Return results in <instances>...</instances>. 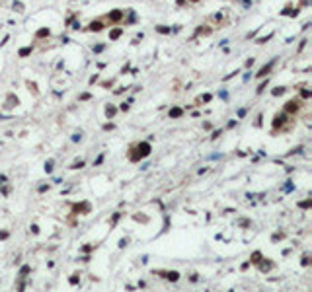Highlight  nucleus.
<instances>
[{
    "label": "nucleus",
    "mask_w": 312,
    "mask_h": 292,
    "mask_svg": "<svg viewBox=\"0 0 312 292\" xmlns=\"http://www.w3.org/2000/svg\"><path fill=\"white\" fill-rule=\"evenodd\" d=\"M150 154V144L148 142H139V144L129 148V160L131 162H141L142 158Z\"/></svg>",
    "instance_id": "obj_1"
},
{
    "label": "nucleus",
    "mask_w": 312,
    "mask_h": 292,
    "mask_svg": "<svg viewBox=\"0 0 312 292\" xmlns=\"http://www.w3.org/2000/svg\"><path fill=\"white\" fill-rule=\"evenodd\" d=\"M281 127V133L283 131H289L291 127H293V119H289L287 117V113L283 111V113H277L275 115V119H273V133Z\"/></svg>",
    "instance_id": "obj_2"
},
{
    "label": "nucleus",
    "mask_w": 312,
    "mask_h": 292,
    "mask_svg": "<svg viewBox=\"0 0 312 292\" xmlns=\"http://www.w3.org/2000/svg\"><path fill=\"white\" fill-rule=\"evenodd\" d=\"M298 109H301V101H298V100H291V101H287V105H285L283 111H285L287 115H297Z\"/></svg>",
    "instance_id": "obj_3"
},
{
    "label": "nucleus",
    "mask_w": 312,
    "mask_h": 292,
    "mask_svg": "<svg viewBox=\"0 0 312 292\" xmlns=\"http://www.w3.org/2000/svg\"><path fill=\"white\" fill-rule=\"evenodd\" d=\"M72 211L76 212H80V214H86V212H90V204L88 203H80V204H72Z\"/></svg>",
    "instance_id": "obj_4"
},
{
    "label": "nucleus",
    "mask_w": 312,
    "mask_h": 292,
    "mask_svg": "<svg viewBox=\"0 0 312 292\" xmlns=\"http://www.w3.org/2000/svg\"><path fill=\"white\" fill-rule=\"evenodd\" d=\"M108 20H109V22H113V23H115V22H121V20H123V12H121V10H113V12H109Z\"/></svg>",
    "instance_id": "obj_5"
},
{
    "label": "nucleus",
    "mask_w": 312,
    "mask_h": 292,
    "mask_svg": "<svg viewBox=\"0 0 312 292\" xmlns=\"http://www.w3.org/2000/svg\"><path fill=\"white\" fill-rule=\"evenodd\" d=\"M162 275L168 278V281H174V282L179 278V273H176V271H168V273H162Z\"/></svg>",
    "instance_id": "obj_6"
},
{
    "label": "nucleus",
    "mask_w": 312,
    "mask_h": 292,
    "mask_svg": "<svg viewBox=\"0 0 312 292\" xmlns=\"http://www.w3.org/2000/svg\"><path fill=\"white\" fill-rule=\"evenodd\" d=\"M271 68H273V63H269V64H265V66H261V70L257 72V76H260V78H264L265 74H269V70H271Z\"/></svg>",
    "instance_id": "obj_7"
},
{
    "label": "nucleus",
    "mask_w": 312,
    "mask_h": 292,
    "mask_svg": "<svg viewBox=\"0 0 312 292\" xmlns=\"http://www.w3.org/2000/svg\"><path fill=\"white\" fill-rule=\"evenodd\" d=\"M257 265H260V271H269V269L273 267V263H271V261H261V259H260V263H257Z\"/></svg>",
    "instance_id": "obj_8"
},
{
    "label": "nucleus",
    "mask_w": 312,
    "mask_h": 292,
    "mask_svg": "<svg viewBox=\"0 0 312 292\" xmlns=\"http://www.w3.org/2000/svg\"><path fill=\"white\" fill-rule=\"evenodd\" d=\"M16 103H18V97H14V96L10 94V96H8V100H6V107H14Z\"/></svg>",
    "instance_id": "obj_9"
},
{
    "label": "nucleus",
    "mask_w": 312,
    "mask_h": 292,
    "mask_svg": "<svg viewBox=\"0 0 312 292\" xmlns=\"http://www.w3.org/2000/svg\"><path fill=\"white\" fill-rule=\"evenodd\" d=\"M182 115H183V109H179V107L170 109V117H182Z\"/></svg>",
    "instance_id": "obj_10"
},
{
    "label": "nucleus",
    "mask_w": 312,
    "mask_h": 292,
    "mask_svg": "<svg viewBox=\"0 0 312 292\" xmlns=\"http://www.w3.org/2000/svg\"><path fill=\"white\" fill-rule=\"evenodd\" d=\"M101 27H104L101 22H92V23H90V29H92V31H100Z\"/></svg>",
    "instance_id": "obj_11"
},
{
    "label": "nucleus",
    "mask_w": 312,
    "mask_h": 292,
    "mask_svg": "<svg viewBox=\"0 0 312 292\" xmlns=\"http://www.w3.org/2000/svg\"><path fill=\"white\" fill-rule=\"evenodd\" d=\"M121 33H123V29L117 27V29H113L111 33H109V39H117V37H121Z\"/></svg>",
    "instance_id": "obj_12"
},
{
    "label": "nucleus",
    "mask_w": 312,
    "mask_h": 292,
    "mask_svg": "<svg viewBox=\"0 0 312 292\" xmlns=\"http://www.w3.org/2000/svg\"><path fill=\"white\" fill-rule=\"evenodd\" d=\"M105 115H108V117H113V115H115V107H113V105H108V107H105Z\"/></svg>",
    "instance_id": "obj_13"
},
{
    "label": "nucleus",
    "mask_w": 312,
    "mask_h": 292,
    "mask_svg": "<svg viewBox=\"0 0 312 292\" xmlns=\"http://www.w3.org/2000/svg\"><path fill=\"white\" fill-rule=\"evenodd\" d=\"M260 259H261V253L256 251V253H252V259H250V261H252V263H260Z\"/></svg>",
    "instance_id": "obj_14"
},
{
    "label": "nucleus",
    "mask_w": 312,
    "mask_h": 292,
    "mask_svg": "<svg viewBox=\"0 0 312 292\" xmlns=\"http://www.w3.org/2000/svg\"><path fill=\"white\" fill-rule=\"evenodd\" d=\"M197 33H203V35H209V33H211V27H199V29H197Z\"/></svg>",
    "instance_id": "obj_15"
},
{
    "label": "nucleus",
    "mask_w": 312,
    "mask_h": 292,
    "mask_svg": "<svg viewBox=\"0 0 312 292\" xmlns=\"http://www.w3.org/2000/svg\"><path fill=\"white\" fill-rule=\"evenodd\" d=\"M30 53H31V47H26V49H22V51H20V57H27Z\"/></svg>",
    "instance_id": "obj_16"
},
{
    "label": "nucleus",
    "mask_w": 312,
    "mask_h": 292,
    "mask_svg": "<svg viewBox=\"0 0 312 292\" xmlns=\"http://www.w3.org/2000/svg\"><path fill=\"white\" fill-rule=\"evenodd\" d=\"M37 37H49V29H45V27H43V29H39L37 31Z\"/></svg>",
    "instance_id": "obj_17"
},
{
    "label": "nucleus",
    "mask_w": 312,
    "mask_h": 292,
    "mask_svg": "<svg viewBox=\"0 0 312 292\" xmlns=\"http://www.w3.org/2000/svg\"><path fill=\"white\" fill-rule=\"evenodd\" d=\"M281 94H285V88H281V86L273 90V96H281Z\"/></svg>",
    "instance_id": "obj_18"
},
{
    "label": "nucleus",
    "mask_w": 312,
    "mask_h": 292,
    "mask_svg": "<svg viewBox=\"0 0 312 292\" xmlns=\"http://www.w3.org/2000/svg\"><path fill=\"white\" fill-rule=\"evenodd\" d=\"M27 88H30V90H31V92H33V94H37V86H35L33 82H27Z\"/></svg>",
    "instance_id": "obj_19"
},
{
    "label": "nucleus",
    "mask_w": 312,
    "mask_h": 292,
    "mask_svg": "<svg viewBox=\"0 0 312 292\" xmlns=\"http://www.w3.org/2000/svg\"><path fill=\"white\" fill-rule=\"evenodd\" d=\"M20 273H22V277H26V275L30 273V267H22V271H20Z\"/></svg>",
    "instance_id": "obj_20"
},
{
    "label": "nucleus",
    "mask_w": 312,
    "mask_h": 292,
    "mask_svg": "<svg viewBox=\"0 0 312 292\" xmlns=\"http://www.w3.org/2000/svg\"><path fill=\"white\" fill-rule=\"evenodd\" d=\"M135 220H142V222H146L148 218H146V216H141V214H135Z\"/></svg>",
    "instance_id": "obj_21"
},
{
    "label": "nucleus",
    "mask_w": 312,
    "mask_h": 292,
    "mask_svg": "<svg viewBox=\"0 0 312 292\" xmlns=\"http://www.w3.org/2000/svg\"><path fill=\"white\" fill-rule=\"evenodd\" d=\"M78 281H80V278H78V277H76V275H74V277H70V284H76V282H78Z\"/></svg>",
    "instance_id": "obj_22"
},
{
    "label": "nucleus",
    "mask_w": 312,
    "mask_h": 292,
    "mask_svg": "<svg viewBox=\"0 0 312 292\" xmlns=\"http://www.w3.org/2000/svg\"><path fill=\"white\" fill-rule=\"evenodd\" d=\"M72 168H74V170H78V168H84V162H76Z\"/></svg>",
    "instance_id": "obj_23"
},
{
    "label": "nucleus",
    "mask_w": 312,
    "mask_h": 292,
    "mask_svg": "<svg viewBox=\"0 0 312 292\" xmlns=\"http://www.w3.org/2000/svg\"><path fill=\"white\" fill-rule=\"evenodd\" d=\"M156 29H158L160 33H168V31H170V29H168V27H156Z\"/></svg>",
    "instance_id": "obj_24"
},
{
    "label": "nucleus",
    "mask_w": 312,
    "mask_h": 292,
    "mask_svg": "<svg viewBox=\"0 0 312 292\" xmlns=\"http://www.w3.org/2000/svg\"><path fill=\"white\" fill-rule=\"evenodd\" d=\"M45 170H47V171H51V170H53V162H47V166H45Z\"/></svg>",
    "instance_id": "obj_25"
},
{
    "label": "nucleus",
    "mask_w": 312,
    "mask_h": 292,
    "mask_svg": "<svg viewBox=\"0 0 312 292\" xmlns=\"http://www.w3.org/2000/svg\"><path fill=\"white\" fill-rule=\"evenodd\" d=\"M191 2H199V0H191Z\"/></svg>",
    "instance_id": "obj_26"
},
{
    "label": "nucleus",
    "mask_w": 312,
    "mask_h": 292,
    "mask_svg": "<svg viewBox=\"0 0 312 292\" xmlns=\"http://www.w3.org/2000/svg\"><path fill=\"white\" fill-rule=\"evenodd\" d=\"M2 119H4V117H2V115H0V121H2Z\"/></svg>",
    "instance_id": "obj_27"
}]
</instances>
